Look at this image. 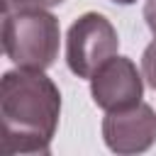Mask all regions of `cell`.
<instances>
[{"instance_id": "cell-2", "label": "cell", "mask_w": 156, "mask_h": 156, "mask_svg": "<svg viewBox=\"0 0 156 156\" xmlns=\"http://www.w3.org/2000/svg\"><path fill=\"white\" fill-rule=\"evenodd\" d=\"M58 20L46 10H12L2 20V49L5 56L32 71L49 68L58 56Z\"/></svg>"}, {"instance_id": "cell-1", "label": "cell", "mask_w": 156, "mask_h": 156, "mask_svg": "<svg viewBox=\"0 0 156 156\" xmlns=\"http://www.w3.org/2000/svg\"><path fill=\"white\" fill-rule=\"evenodd\" d=\"M61 117V93L44 71L17 68L0 80V149L15 154H49Z\"/></svg>"}, {"instance_id": "cell-4", "label": "cell", "mask_w": 156, "mask_h": 156, "mask_svg": "<svg viewBox=\"0 0 156 156\" xmlns=\"http://www.w3.org/2000/svg\"><path fill=\"white\" fill-rule=\"evenodd\" d=\"M141 76L144 73L136 71V66L132 63V58H127V56H112L90 78L93 102L100 110H105V112L124 110V107H132V105L141 102V95H144Z\"/></svg>"}, {"instance_id": "cell-3", "label": "cell", "mask_w": 156, "mask_h": 156, "mask_svg": "<svg viewBox=\"0 0 156 156\" xmlns=\"http://www.w3.org/2000/svg\"><path fill=\"white\" fill-rule=\"evenodd\" d=\"M119 37L112 22L100 12L80 15L66 34V63L78 78H93L95 71L117 56Z\"/></svg>"}, {"instance_id": "cell-8", "label": "cell", "mask_w": 156, "mask_h": 156, "mask_svg": "<svg viewBox=\"0 0 156 156\" xmlns=\"http://www.w3.org/2000/svg\"><path fill=\"white\" fill-rule=\"evenodd\" d=\"M144 20H146V27L156 37V0H146V5H144Z\"/></svg>"}, {"instance_id": "cell-7", "label": "cell", "mask_w": 156, "mask_h": 156, "mask_svg": "<svg viewBox=\"0 0 156 156\" xmlns=\"http://www.w3.org/2000/svg\"><path fill=\"white\" fill-rule=\"evenodd\" d=\"M63 0H2V10L12 12V10H46L54 5H61Z\"/></svg>"}, {"instance_id": "cell-5", "label": "cell", "mask_w": 156, "mask_h": 156, "mask_svg": "<svg viewBox=\"0 0 156 156\" xmlns=\"http://www.w3.org/2000/svg\"><path fill=\"white\" fill-rule=\"evenodd\" d=\"M102 139L115 154H141L156 141V112L146 102L112 110L102 119Z\"/></svg>"}, {"instance_id": "cell-9", "label": "cell", "mask_w": 156, "mask_h": 156, "mask_svg": "<svg viewBox=\"0 0 156 156\" xmlns=\"http://www.w3.org/2000/svg\"><path fill=\"white\" fill-rule=\"evenodd\" d=\"M112 2H117V5H132V2H136V0H112Z\"/></svg>"}, {"instance_id": "cell-6", "label": "cell", "mask_w": 156, "mask_h": 156, "mask_svg": "<svg viewBox=\"0 0 156 156\" xmlns=\"http://www.w3.org/2000/svg\"><path fill=\"white\" fill-rule=\"evenodd\" d=\"M141 73H144L146 83L156 90V39L144 49V56H141Z\"/></svg>"}]
</instances>
